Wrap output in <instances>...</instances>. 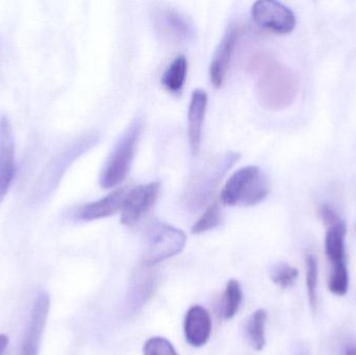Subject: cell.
<instances>
[{
	"label": "cell",
	"instance_id": "52a82bcc",
	"mask_svg": "<svg viewBox=\"0 0 356 355\" xmlns=\"http://www.w3.org/2000/svg\"><path fill=\"white\" fill-rule=\"evenodd\" d=\"M252 18L259 26L286 35L296 26V17L288 6L274 0H259L252 6Z\"/></svg>",
	"mask_w": 356,
	"mask_h": 355
},
{
	"label": "cell",
	"instance_id": "ffe728a7",
	"mask_svg": "<svg viewBox=\"0 0 356 355\" xmlns=\"http://www.w3.org/2000/svg\"><path fill=\"white\" fill-rule=\"evenodd\" d=\"M349 287V273L347 269L346 263H336L334 264V269L330 275V283H328V289L334 295H346Z\"/></svg>",
	"mask_w": 356,
	"mask_h": 355
},
{
	"label": "cell",
	"instance_id": "30bf717a",
	"mask_svg": "<svg viewBox=\"0 0 356 355\" xmlns=\"http://www.w3.org/2000/svg\"><path fill=\"white\" fill-rule=\"evenodd\" d=\"M16 175L15 142L10 119L0 117V204L8 195Z\"/></svg>",
	"mask_w": 356,
	"mask_h": 355
},
{
	"label": "cell",
	"instance_id": "e0dca14e",
	"mask_svg": "<svg viewBox=\"0 0 356 355\" xmlns=\"http://www.w3.org/2000/svg\"><path fill=\"white\" fill-rule=\"evenodd\" d=\"M186 74H188V60L184 56H178L163 74V85L171 93H179L186 83Z\"/></svg>",
	"mask_w": 356,
	"mask_h": 355
},
{
	"label": "cell",
	"instance_id": "8992f818",
	"mask_svg": "<svg viewBox=\"0 0 356 355\" xmlns=\"http://www.w3.org/2000/svg\"><path fill=\"white\" fill-rule=\"evenodd\" d=\"M186 243V237L184 231L166 223H152L144 238V264L152 267L168 260L180 254Z\"/></svg>",
	"mask_w": 356,
	"mask_h": 355
},
{
	"label": "cell",
	"instance_id": "484cf974",
	"mask_svg": "<svg viewBox=\"0 0 356 355\" xmlns=\"http://www.w3.org/2000/svg\"><path fill=\"white\" fill-rule=\"evenodd\" d=\"M8 344V338L6 335H0V354L6 349Z\"/></svg>",
	"mask_w": 356,
	"mask_h": 355
},
{
	"label": "cell",
	"instance_id": "2e32d148",
	"mask_svg": "<svg viewBox=\"0 0 356 355\" xmlns=\"http://www.w3.org/2000/svg\"><path fill=\"white\" fill-rule=\"evenodd\" d=\"M346 223L339 220L330 225L326 233L325 251L332 264L345 261V237H346Z\"/></svg>",
	"mask_w": 356,
	"mask_h": 355
},
{
	"label": "cell",
	"instance_id": "3957f363",
	"mask_svg": "<svg viewBox=\"0 0 356 355\" xmlns=\"http://www.w3.org/2000/svg\"><path fill=\"white\" fill-rule=\"evenodd\" d=\"M143 126L141 119H135L117 142L100 173L99 183L104 189L116 187L129 174Z\"/></svg>",
	"mask_w": 356,
	"mask_h": 355
},
{
	"label": "cell",
	"instance_id": "d6986e66",
	"mask_svg": "<svg viewBox=\"0 0 356 355\" xmlns=\"http://www.w3.org/2000/svg\"><path fill=\"white\" fill-rule=\"evenodd\" d=\"M243 300L242 287L236 279H230L226 285L223 298V317L230 320L236 316Z\"/></svg>",
	"mask_w": 356,
	"mask_h": 355
},
{
	"label": "cell",
	"instance_id": "277c9868",
	"mask_svg": "<svg viewBox=\"0 0 356 355\" xmlns=\"http://www.w3.org/2000/svg\"><path fill=\"white\" fill-rule=\"evenodd\" d=\"M238 158L240 154L236 152H227L211 160L199 170L186 188L184 201L188 208L193 210L202 208L213 195L225 173L234 166V163L238 162Z\"/></svg>",
	"mask_w": 356,
	"mask_h": 355
},
{
	"label": "cell",
	"instance_id": "7c38bea8",
	"mask_svg": "<svg viewBox=\"0 0 356 355\" xmlns=\"http://www.w3.org/2000/svg\"><path fill=\"white\" fill-rule=\"evenodd\" d=\"M211 318L203 306H194L186 313L184 331L186 342L193 347H202L211 335Z\"/></svg>",
	"mask_w": 356,
	"mask_h": 355
},
{
	"label": "cell",
	"instance_id": "d4e9b609",
	"mask_svg": "<svg viewBox=\"0 0 356 355\" xmlns=\"http://www.w3.org/2000/svg\"><path fill=\"white\" fill-rule=\"evenodd\" d=\"M320 215H321L322 219H323L324 222L328 226L341 220L338 215L336 214V212L328 206H322L321 210H320Z\"/></svg>",
	"mask_w": 356,
	"mask_h": 355
},
{
	"label": "cell",
	"instance_id": "5b68a950",
	"mask_svg": "<svg viewBox=\"0 0 356 355\" xmlns=\"http://www.w3.org/2000/svg\"><path fill=\"white\" fill-rule=\"evenodd\" d=\"M96 142H97L96 135H85L76 140L74 143L71 144L58 156H56L46 167L44 172L40 175L39 179L31 191V200L40 202L48 197L56 189L71 164L81 154L93 147Z\"/></svg>",
	"mask_w": 356,
	"mask_h": 355
},
{
	"label": "cell",
	"instance_id": "5bb4252c",
	"mask_svg": "<svg viewBox=\"0 0 356 355\" xmlns=\"http://www.w3.org/2000/svg\"><path fill=\"white\" fill-rule=\"evenodd\" d=\"M129 191L127 188H121L97 201L86 204L77 213V218L83 221H94L113 216L122 210Z\"/></svg>",
	"mask_w": 356,
	"mask_h": 355
},
{
	"label": "cell",
	"instance_id": "8fae6325",
	"mask_svg": "<svg viewBox=\"0 0 356 355\" xmlns=\"http://www.w3.org/2000/svg\"><path fill=\"white\" fill-rule=\"evenodd\" d=\"M238 35L240 31L238 27H230L216 49L209 67V76L213 87L221 88L225 81L229 70L230 60L238 43Z\"/></svg>",
	"mask_w": 356,
	"mask_h": 355
},
{
	"label": "cell",
	"instance_id": "603a6c76",
	"mask_svg": "<svg viewBox=\"0 0 356 355\" xmlns=\"http://www.w3.org/2000/svg\"><path fill=\"white\" fill-rule=\"evenodd\" d=\"M318 263L313 254L307 256V288L309 302L315 312L317 306Z\"/></svg>",
	"mask_w": 356,
	"mask_h": 355
},
{
	"label": "cell",
	"instance_id": "44dd1931",
	"mask_svg": "<svg viewBox=\"0 0 356 355\" xmlns=\"http://www.w3.org/2000/svg\"><path fill=\"white\" fill-rule=\"evenodd\" d=\"M222 213L219 204H213L203 213L201 218L192 227L193 235H200L215 229L221 223Z\"/></svg>",
	"mask_w": 356,
	"mask_h": 355
},
{
	"label": "cell",
	"instance_id": "9a60e30c",
	"mask_svg": "<svg viewBox=\"0 0 356 355\" xmlns=\"http://www.w3.org/2000/svg\"><path fill=\"white\" fill-rule=\"evenodd\" d=\"M158 26L161 33L171 41L184 43L192 39L194 35L192 23L184 15L173 10H164L159 13Z\"/></svg>",
	"mask_w": 356,
	"mask_h": 355
},
{
	"label": "cell",
	"instance_id": "7402d4cb",
	"mask_svg": "<svg viewBox=\"0 0 356 355\" xmlns=\"http://www.w3.org/2000/svg\"><path fill=\"white\" fill-rule=\"evenodd\" d=\"M298 270L286 263L275 265L271 270V279L276 286L288 289L294 285L298 277Z\"/></svg>",
	"mask_w": 356,
	"mask_h": 355
},
{
	"label": "cell",
	"instance_id": "7a4b0ae2",
	"mask_svg": "<svg viewBox=\"0 0 356 355\" xmlns=\"http://www.w3.org/2000/svg\"><path fill=\"white\" fill-rule=\"evenodd\" d=\"M270 192L267 175L257 166L238 169L228 179L221 193L226 206H251L263 201Z\"/></svg>",
	"mask_w": 356,
	"mask_h": 355
},
{
	"label": "cell",
	"instance_id": "4316f807",
	"mask_svg": "<svg viewBox=\"0 0 356 355\" xmlns=\"http://www.w3.org/2000/svg\"><path fill=\"white\" fill-rule=\"evenodd\" d=\"M345 355H356V344H350L347 346Z\"/></svg>",
	"mask_w": 356,
	"mask_h": 355
},
{
	"label": "cell",
	"instance_id": "6da1fadb",
	"mask_svg": "<svg viewBox=\"0 0 356 355\" xmlns=\"http://www.w3.org/2000/svg\"><path fill=\"white\" fill-rule=\"evenodd\" d=\"M251 68L257 72V95L267 110L288 108L298 94V79L286 65L264 56L255 58Z\"/></svg>",
	"mask_w": 356,
	"mask_h": 355
},
{
	"label": "cell",
	"instance_id": "9c48e42d",
	"mask_svg": "<svg viewBox=\"0 0 356 355\" xmlns=\"http://www.w3.org/2000/svg\"><path fill=\"white\" fill-rule=\"evenodd\" d=\"M49 310V294L45 291L40 292L35 298L31 316H29V324L25 329L19 355H38L39 354Z\"/></svg>",
	"mask_w": 356,
	"mask_h": 355
},
{
	"label": "cell",
	"instance_id": "cb8c5ba5",
	"mask_svg": "<svg viewBox=\"0 0 356 355\" xmlns=\"http://www.w3.org/2000/svg\"><path fill=\"white\" fill-rule=\"evenodd\" d=\"M144 355H178L175 346L162 337H154L146 342Z\"/></svg>",
	"mask_w": 356,
	"mask_h": 355
},
{
	"label": "cell",
	"instance_id": "ba28073f",
	"mask_svg": "<svg viewBox=\"0 0 356 355\" xmlns=\"http://www.w3.org/2000/svg\"><path fill=\"white\" fill-rule=\"evenodd\" d=\"M160 190V183L140 185L129 190L121 210V222L127 226L139 222L156 204Z\"/></svg>",
	"mask_w": 356,
	"mask_h": 355
},
{
	"label": "cell",
	"instance_id": "4fadbf2b",
	"mask_svg": "<svg viewBox=\"0 0 356 355\" xmlns=\"http://www.w3.org/2000/svg\"><path fill=\"white\" fill-rule=\"evenodd\" d=\"M207 100L209 98L204 90H195L191 96L188 113V135L193 154H198L200 149Z\"/></svg>",
	"mask_w": 356,
	"mask_h": 355
},
{
	"label": "cell",
	"instance_id": "ac0fdd59",
	"mask_svg": "<svg viewBox=\"0 0 356 355\" xmlns=\"http://www.w3.org/2000/svg\"><path fill=\"white\" fill-rule=\"evenodd\" d=\"M268 314L265 310H257L251 315L246 323V337L250 345L257 352H261L266 345L265 329Z\"/></svg>",
	"mask_w": 356,
	"mask_h": 355
}]
</instances>
